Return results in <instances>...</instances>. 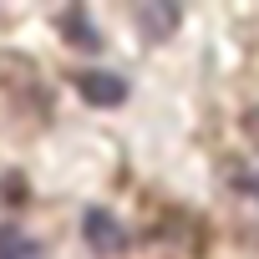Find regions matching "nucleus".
<instances>
[{
	"label": "nucleus",
	"mask_w": 259,
	"mask_h": 259,
	"mask_svg": "<svg viewBox=\"0 0 259 259\" xmlns=\"http://www.w3.org/2000/svg\"><path fill=\"white\" fill-rule=\"evenodd\" d=\"M81 229H87V239H92V249H102V254H117L122 244H127V234H122V224L107 213V208H87L81 213Z\"/></svg>",
	"instance_id": "nucleus-1"
},
{
	"label": "nucleus",
	"mask_w": 259,
	"mask_h": 259,
	"mask_svg": "<svg viewBox=\"0 0 259 259\" xmlns=\"http://www.w3.org/2000/svg\"><path fill=\"white\" fill-rule=\"evenodd\" d=\"M76 92H81V102H92V107H117V102L127 97V81L112 76V71H87V76L76 81Z\"/></svg>",
	"instance_id": "nucleus-2"
},
{
	"label": "nucleus",
	"mask_w": 259,
	"mask_h": 259,
	"mask_svg": "<svg viewBox=\"0 0 259 259\" xmlns=\"http://www.w3.org/2000/svg\"><path fill=\"white\" fill-rule=\"evenodd\" d=\"M224 183L234 188L239 213H244V208L259 213V168H249V163H229V168H224Z\"/></svg>",
	"instance_id": "nucleus-3"
},
{
	"label": "nucleus",
	"mask_w": 259,
	"mask_h": 259,
	"mask_svg": "<svg viewBox=\"0 0 259 259\" xmlns=\"http://www.w3.org/2000/svg\"><path fill=\"white\" fill-rule=\"evenodd\" d=\"M138 26L148 31V41H163L178 26V11L173 6H138Z\"/></svg>",
	"instance_id": "nucleus-4"
},
{
	"label": "nucleus",
	"mask_w": 259,
	"mask_h": 259,
	"mask_svg": "<svg viewBox=\"0 0 259 259\" xmlns=\"http://www.w3.org/2000/svg\"><path fill=\"white\" fill-rule=\"evenodd\" d=\"M61 31L71 36V46H87V51H97V46H102V41H97V31H92V21H87V16H76V11H66V16H61Z\"/></svg>",
	"instance_id": "nucleus-5"
},
{
	"label": "nucleus",
	"mask_w": 259,
	"mask_h": 259,
	"mask_svg": "<svg viewBox=\"0 0 259 259\" xmlns=\"http://www.w3.org/2000/svg\"><path fill=\"white\" fill-rule=\"evenodd\" d=\"M36 249L21 239V234H0V259H31Z\"/></svg>",
	"instance_id": "nucleus-6"
},
{
	"label": "nucleus",
	"mask_w": 259,
	"mask_h": 259,
	"mask_svg": "<svg viewBox=\"0 0 259 259\" xmlns=\"http://www.w3.org/2000/svg\"><path fill=\"white\" fill-rule=\"evenodd\" d=\"M249 138L259 143V112H249Z\"/></svg>",
	"instance_id": "nucleus-7"
}]
</instances>
